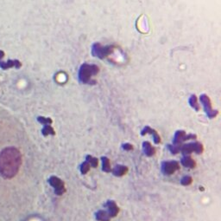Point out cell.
Masks as SVG:
<instances>
[{
    "mask_svg": "<svg viewBox=\"0 0 221 221\" xmlns=\"http://www.w3.org/2000/svg\"><path fill=\"white\" fill-rule=\"evenodd\" d=\"M22 165V155L18 148L6 147L0 153V174L4 179H12Z\"/></svg>",
    "mask_w": 221,
    "mask_h": 221,
    "instance_id": "1",
    "label": "cell"
},
{
    "mask_svg": "<svg viewBox=\"0 0 221 221\" xmlns=\"http://www.w3.org/2000/svg\"><path fill=\"white\" fill-rule=\"evenodd\" d=\"M99 72V68L96 64L83 63L80 65L78 78L80 82L83 84H95L96 81L92 79L94 75Z\"/></svg>",
    "mask_w": 221,
    "mask_h": 221,
    "instance_id": "2",
    "label": "cell"
},
{
    "mask_svg": "<svg viewBox=\"0 0 221 221\" xmlns=\"http://www.w3.org/2000/svg\"><path fill=\"white\" fill-rule=\"evenodd\" d=\"M113 47L110 45H102L99 43H94L92 45L91 52L92 56L98 57L99 59H104L110 55L113 51Z\"/></svg>",
    "mask_w": 221,
    "mask_h": 221,
    "instance_id": "3",
    "label": "cell"
},
{
    "mask_svg": "<svg viewBox=\"0 0 221 221\" xmlns=\"http://www.w3.org/2000/svg\"><path fill=\"white\" fill-rule=\"evenodd\" d=\"M200 101H201V103L203 105L204 110H205L206 114L207 115V117L209 119L216 118V116L219 114V111L213 109L212 102H211V99L209 98V96L206 94H202L200 96Z\"/></svg>",
    "mask_w": 221,
    "mask_h": 221,
    "instance_id": "4",
    "label": "cell"
},
{
    "mask_svg": "<svg viewBox=\"0 0 221 221\" xmlns=\"http://www.w3.org/2000/svg\"><path fill=\"white\" fill-rule=\"evenodd\" d=\"M196 134H187L184 130H178L175 132V136L173 138V144L175 145H182V143L188 140H196Z\"/></svg>",
    "mask_w": 221,
    "mask_h": 221,
    "instance_id": "5",
    "label": "cell"
},
{
    "mask_svg": "<svg viewBox=\"0 0 221 221\" xmlns=\"http://www.w3.org/2000/svg\"><path fill=\"white\" fill-rule=\"evenodd\" d=\"M49 183L52 187H54L55 193L56 195L61 196L62 194L66 193V187H65L64 182L60 178L56 176H51L49 179Z\"/></svg>",
    "mask_w": 221,
    "mask_h": 221,
    "instance_id": "6",
    "label": "cell"
},
{
    "mask_svg": "<svg viewBox=\"0 0 221 221\" xmlns=\"http://www.w3.org/2000/svg\"><path fill=\"white\" fill-rule=\"evenodd\" d=\"M180 169V163L175 161H163L162 163V171L165 175H171Z\"/></svg>",
    "mask_w": 221,
    "mask_h": 221,
    "instance_id": "7",
    "label": "cell"
},
{
    "mask_svg": "<svg viewBox=\"0 0 221 221\" xmlns=\"http://www.w3.org/2000/svg\"><path fill=\"white\" fill-rule=\"evenodd\" d=\"M151 134V135L153 136V140H154L155 144L157 145V144H159V143L161 142V137H160V135L158 134V133L156 132V130L149 128V126H146V127H144V129L141 131V134L144 136V135H145V134Z\"/></svg>",
    "mask_w": 221,
    "mask_h": 221,
    "instance_id": "8",
    "label": "cell"
},
{
    "mask_svg": "<svg viewBox=\"0 0 221 221\" xmlns=\"http://www.w3.org/2000/svg\"><path fill=\"white\" fill-rule=\"evenodd\" d=\"M106 206L108 208V214L110 216V218H115L118 212H119V207L118 206V205L116 204L115 201L113 200H108L106 203Z\"/></svg>",
    "mask_w": 221,
    "mask_h": 221,
    "instance_id": "9",
    "label": "cell"
},
{
    "mask_svg": "<svg viewBox=\"0 0 221 221\" xmlns=\"http://www.w3.org/2000/svg\"><path fill=\"white\" fill-rule=\"evenodd\" d=\"M129 171V168L124 165H117L113 169H111V172L113 175L117 177H122L125 174H126Z\"/></svg>",
    "mask_w": 221,
    "mask_h": 221,
    "instance_id": "10",
    "label": "cell"
},
{
    "mask_svg": "<svg viewBox=\"0 0 221 221\" xmlns=\"http://www.w3.org/2000/svg\"><path fill=\"white\" fill-rule=\"evenodd\" d=\"M143 150L144 153H145V155H147L148 157H151L153 155L156 154V148L154 147H152L151 143L149 141H144L143 143Z\"/></svg>",
    "mask_w": 221,
    "mask_h": 221,
    "instance_id": "11",
    "label": "cell"
},
{
    "mask_svg": "<svg viewBox=\"0 0 221 221\" xmlns=\"http://www.w3.org/2000/svg\"><path fill=\"white\" fill-rule=\"evenodd\" d=\"M21 63L18 61V60H10L8 62H1L0 63V67L4 70L11 68V67H17V68H20L21 67Z\"/></svg>",
    "mask_w": 221,
    "mask_h": 221,
    "instance_id": "12",
    "label": "cell"
},
{
    "mask_svg": "<svg viewBox=\"0 0 221 221\" xmlns=\"http://www.w3.org/2000/svg\"><path fill=\"white\" fill-rule=\"evenodd\" d=\"M181 163L182 166L187 167V168H194L196 166V162L189 155H185L184 157L181 160Z\"/></svg>",
    "mask_w": 221,
    "mask_h": 221,
    "instance_id": "13",
    "label": "cell"
},
{
    "mask_svg": "<svg viewBox=\"0 0 221 221\" xmlns=\"http://www.w3.org/2000/svg\"><path fill=\"white\" fill-rule=\"evenodd\" d=\"M95 218L98 221H110V218L106 211L99 210L95 213Z\"/></svg>",
    "mask_w": 221,
    "mask_h": 221,
    "instance_id": "14",
    "label": "cell"
},
{
    "mask_svg": "<svg viewBox=\"0 0 221 221\" xmlns=\"http://www.w3.org/2000/svg\"><path fill=\"white\" fill-rule=\"evenodd\" d=\"M188 102H189V105L194 109L195 111H200L201 109V107H200V104L198 103V100H197V96L195 95H192L190 97H189V100H188Z\"/></svg>",
    "mask_w": 221,
    "mask_h": 221,
    "instance_id": "15",
    "label": "cell"
},
{
    "mask_svg": "<svg viewBox=\"0 0 221 221\" xmlns=\"http://www.w3.org/2000/svg\"><path fill=\"white\" fill-rule=\"evenodd\" d=\"M101 161H102V170L106 173H110L111 167H110V160L107 157L103 156L101 158Z\"/></svg>",
    "mask_w": 221,
    "mask_h": 221,
    "instance_id": "16",
    "label": "cell"
},
{
    "mask_svg": "<svg viewBox=\"0 0 221 221\" xmlns=\"http://www.w3.org/2000/svg\"><path fill=\"white\" fill-rule=\"evenodd\" d=\"M181 152L185 155H190L193 152V143H187V144H182L181 147Z\"/></svg>",
    "mask_w": 221,
    "mask_h": 221,
    "instance_id": "17",
    "label": "cell"
},
{
    "mask_svg": "<svg viewBox=\"0 0 221 221\" xmlns=\"http://www.w3.org/2000/svg\"><path fill=\"white\" fill-rule=\"evenodd\" d=\"M42 134L44 136H48V135H49V134L55 135V129L51 127V125H45V126L43 127V129H42Z\"/></svg>",
    "mask_w": 221,
    "mask_h": 221,
    "instance_id": "18",
    "label": "cell"
},
{
    "mask_svg": "<svg viewBox=\"0 0 221 221\" xmlns=\"http://www.w3.org/2000/svg\"><path fill=\"white\" fill-rule=\"evenodd\" d=\"M86 161L90 164V166L93 167V168H96L98 165H99V160L97 159V158H95V157H92V155H90V154H88V155H87V157H86Z\"/></svg>",
    "mask_w": 221,
    "mask_h": 221,
    "instance_id": "19",
    "label": "cell"
},
{
    "mask_svg": "<svg viewBox=\"0 0 221 221\" xmlns=\"http://www.w3.org/2000/svg\"><path fill=\"white\" fill-rule=\"evenodd\" d=\"M192 143H193V149H194V152H195L197 154L202 153L203 151H204V147H203V145L201 142L195 141V142H192Z\"/></svg>",
    "mask_w": 221,
    "mask_h": 221,
    "instance_id": "20",
    "label": "cell"
},
{
    "mask_svg": "<svg viewBox=\"0 0 221 221\" xmlns=\"http://www.w3.org/2000/svg\"><path fill=\"white\" fill-rule=\"evenodd\" d=\"M37 121H38L41 124H42L43 126H45V125H51V124L53 123L52 119L49 118V117L38 116V117H37Z\"/></svg>",
    "mask_w": 221,
    "mask_h": 221,
    "instance_id": "21",
    "label": "cell"
},
{
    "mask_svg": "<svg viewBox=\"0 0 221 221\" xmlns=\"http://www.w3.org/2000/svg\"><path fill=\"white\" fill-rule=\"evenodd\" d=\"M90 164L86 161H84L81 165H80V173H82V174H87L88 172H89V170H90Z\"/></svg>",
    "mask_w": 221,
    "mask_h": 221,
    "instance_id": "22",
    "label": "cell"
},
{
    "mask_svg": "<svg viewBox=\"0 0 221 221\" xmlns=\"http://www.w3.org/2000/svg\"><path fill=\"white\" fill-rule=\"evenodd\" d=\"M181 147H182V145H175V144L168 145V148L169 149V151L173 154H176V153H180L181 152Z\"/></svg>",
    "mask_w": 221,
    "mask_h": 221,
    "instance_id": "23",
    "label": "cell"
},
{
    "mask_svg": "<svg viewBox=\"0 0 221 221\" xmlns=\"http://www.w3.org/2000/svg\"><path fill=\"white\" fill-rule=\"evenodd\" d=\"M192 182H193V178L191 176H188V175H186L181 180V184L182 185H185V186L191 185Z\"/></svg>",
    "mask_w": 221,
    "mask_h": 221,
    "instance_id": "24",
    "label": "cell"
},
{
    "mask_svg": "<svg viewBox=\"0 0 221 221\" xmlns=\"http://www.w3.org/2000/svg\"><path fill=\"white\" fill-rule=\"evenodd\" d=\"M122 147H123V149H125L126 151H131L133 149V146L130 143H124L122 145Z\"/></svg>",
    "mask_w": 221,
    "mask_h": 221,
    "instance_id": "25",
    "label": "cell"
},
{
    "mask_svg": "<svg viewBox=\"0 0 221 221\" xmlns=\"http://www.w3.org/2000/svg\"><path fill=\"white\" fill-rule=\"evenodd\" d=\"M4 52H3L2 50H0V59H1V58H2V57L4 56Z\"/></svg>",
    "mask_w": 221,
    "mask_h": 221,
    "instance_id": "26",
    "label": "cell"
}]
</instances>
